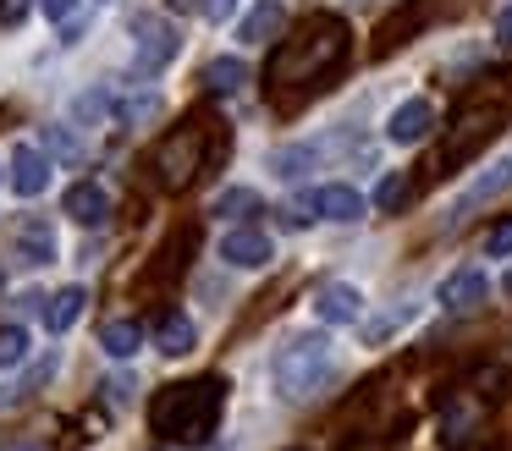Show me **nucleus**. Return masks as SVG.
<instances>
[{"label": "nucleus", "instance_id": "obj_1", "mask_svg": "<svg viewBox=\"0 0 512 451\" xmlns=\"http://www.w3.org/2000/svg\"><path fill=\"white\" fill-rule=\"evenodd\" d=\"M347 55V22L342 17H309L298 39H281L276 61H270V83H320L336 61Z\"/></svg>", "mask_w": 512, "mask_h": 451}, {"label": "nucleus", "instance_id": "obj_2", "mask_svg": "<svg viewBox=\"0 0 512 451\" xmlns=\"http://www.w3.org/2000/svg\"><path fill=\"white\" fill-rule=\"evenodd\" d=\"M226 407V380H193V385H171L166 396L155 402V429L182 446H204L221 424Z\"/></svg>", "mask_w": 512, "mask_h": 451}, {"label": "nucleus", "instance_id": "obj_3", "mask_svg": "<svg viewBox=\"0 0 512 451\" xmlns=\"http://www.w3.org/2000/svg\"><path fill=\"white\" fill-rule=\"evenodd\" d=\"M270 380H276V391L287 396V402H309V396H320L325 385L336 380V347L325 330H309V336H292L287 347L276 352V363H270Z\"/></svg>", "mask_w": 512, "mask_h": 451}, {"label": "nucleus", "instance_id": "obj_4", "mask_svg": "<svg viewBox=\"0 0 512 451\" xmlns=\"http://www.w3.org/2000/svg\"><path fill=\"white\" fill-rule=\"evenodd\" d=\"M177 22L160 17V11H138L133 17V66L138 72H160V66L177 61Z\"/></svg>", "mask_w": 512, "mask_h": 451}, {"label": "nucleus", "instance_id": "obj_5", "mask_svg": "<svg viewBox=\"0 0 512 451\" xmlns=\"http://www.w3.org/2000/svg\"><path fill=\"white\" fill-rule=\"evenodd\" d=\"M512 187V154H501L496 165H490L485 176H474V182L463 187V193H457V204H452V215H446V226H457V220H468L474 215V209H485L490 198H501Z\"/></svg>", "mask_w": 512, "mask_h": 451}, {"label": "nucleus", "instance_id": "obj_6", "mask_svg": "<svg viewBox=\"0 0 512 451\" xmlns=\"http://www.w3.org/2000/svg\"><path fill=\"white\" fill-rule=\"evenodd\" d=\"M270 259H276V242L259 226H237L221 237V264H232V270H265Z\"/></svg>", "mask_w": 512, "mask_h": 451}, {"label": "nucleus", "instance_id": "obj_7", "mask_svg": "<svg viewBox=\"0 0 512 451\" xmlns=\"http://www.w3.org/2000/svg\"><path fill=\"white\" fill-rule=\"evenodd\" d=\"M50 149H39V143H17L12 149V171H6V182H12L17 198H39L50 187Z\"/></svg>", "mask_w": 512, "mask_h": 451}, {"label": "nucleus", "instance_id": "obj_8", "mask_svg": "<svg viewBox=\"0 0 512 451\" xmlns=\"http://www.w3.org/2000/svg\"><path fill=\"white\" fill-rule=\"evenodd\" d=\"M485 297H490V275L479 270V264H463V270H452L441 281V308L446 314H474Z\"/></svg>", "mask_w": 512, "mask_h": 451}, {"label": "nucleus", "instance_id": "obj_9", "mask_svg": "<svg viewBox=\"0 0 512 451\" xmlns=\"http://www.w3.org/2000/svg\"><path fill=\"white\" fill-rule=\"evenodd\" d=\"M314 319L320 325H353V319H364V292L353 281H325L314 292Z\"/></svg>", "mask_w": 512, "mask_h": 451}, {"label": "nucleus", "instance_id": "obj_10", "mask_svg": "<svg viewBox=\"0 0 512 451\" xmlns=\"http://www.w3.org/2000/svg\"><path fill=\"white\" fill-rule=\"evenodd\" d=\"M430 127H435V105H430V99H402V105L391 110V121H386V138L397 143V149H413V143L430 138Z\"/></svg>", "mask_w": 512, "mask_h": 451}, {"label": "nucleus", "instance_id": "obj_11", "mask_svg": "<svg viewBox=\"0 0 512 451\" xmlns=\"http://www.w3.org/2000/svg\"><path fill=\"white\" fill-rule=\"evenodd\" d=\"M61 209H67V220H78V226H94V231H100L105 220H111V193H105L100 182H89V176H83V182L67 187Z\"/></svg>", "mask_w": 512, "mask_h": 451}, {"label": "nucleus", "instance_id": "obj_12", "mask_svg": "<svg viewBox=\"0 0 512 451\" xmlns=\"http://www.w3.org/2000/svg\"><path fill=\"white\" fill-rule=\"evenodd\" d=\"M314 198V215L320 220H342V226H353V220H364V193L358 187H347V182H331V187H320V193H309Z\"/></svg>", "mask_w": 512, "mask_h": 451}, {"label": "nucleus", "instance_id": "obj_13", "mask_svg": "<svg viewBox=\"0 0 512 451\" xmlns=\"http://www.w3.org/2000/svg\"><path fill=\"white\" fill-rule=\"evenodd\" d=\"M281 28H287V6H281V0H254L248 17L237 22V39L243 44H270V39H281Z\"/></svg>", "mask_w": 512, "mask_h": 451}, {"label": "nucleus", "instance_id": "obj_14", "mask_svg": "<svg viewBox=\"0 0 512 451\" xmlns=\"http://www.w3.org/2000/svg\"><path fill=\"white\" fill-rule=\"evenodd\" d=\"M199 149H204V132H199V127L182 132V149H177V143H166V149H160V171H166L171 187H182V182L193 176V165H199Z\"/></svg>", "mask_w": 512, "mask_h": 451}, {"label": "nucleus", "instance_id": "obj_15", "mask_svg": "<svg viewBox=\"0 0 512 451\" xmlns=\"http://www.w3.org/2000/svg\"><path fill=\"white\" fill-rule=\"evenodd\" d=\"M17 259L34 264V270L56 259V231H50V220L34 215V220H23V226H17Z\"/></svg>", "mask_w": 512, "mask_h": 451}, {"label": "nucleus", "instance_id": "obj_16", "mask_svg": "<svg viewBox=\"0 0 512 451\" xmlns=\"http://www.w3.org/2000/svg\"><path fill=\"white\" fill-rule=\"evenodd\" d=\"M193 347H199V325H193L188 314H166L155 325V352H166V358H188Z\"/></svg>", "mask_w": 512, "mask_h": 451}, {"label": "nucleus", "instance_id": "obj_17", "mask_svg": "<svg viewBox=\"0 0 512 451\" xmlns=\"http://www.w3.org/2000/svg\"><path fill=\"white\" fill-rule=\"evenodd\" d=\"M100 347H105V358H116V363L138 358V347H144V325H138V319H105Z\"/></svg>", "mask_w": 512, "mask_h": 451}, {"label": "nucleus", "instance_id": "obj_18", "mask_svg": "<svg viewBox=\"0 0 512 451\" xmlns=\"http://www.w3.org/2000/svg\"><path fill=\"white\" fill-rule=\"evenodd\" d=\"M83 303H89L83 286H61L56 297L39 303V319H45V330H72V325H78V314H83Z\"/></svg>", "mask_w": 512, "mask_h": 451}, {"label": "nucleus", "instance_id": "obj_19", "mask_svg": "<svg viewBox=\"0 0 512 451\" xmlns=\"http://www.w3.org/2000/svg\"><path fill=\"white\" fill-rule=\"evenodd\" d=\"M204 83H210L215 94H237V88L248 83V61L243 55H215V61L204 66Z\"/></svg>", "mask_w": 512, "mask_h": 451}, {"label": "nucleus", "instance_id": "obj_20", "mask_svg": "<svg viewBox=\"0 0 512 451\" xmlns=\"http://www.w3.org/2000/svg\"><path fill=\"white\" fill-rule=\"evenodd\" d=\"M259 204H265V198H259L254 187H226V193H215V198H210V215L243 220V215H259Z\"/></svg>", "mask_w": 512, "mask_h": 451}, {"label": "nucleus", "instance_id": "obj_21", "mask_svg": "<svg viewBox=\"0 0 512 451\" xmlns=\"http://www.w3.org/2000/svg\"><path fill=\"white\" fill-rule=\"evenodd\" d=\"M402 325H413V308H391V314L369 319V325H364V341H369V347H386V341L397 336Z\"/></svg>", "mask_w": 512, "mask_h": 451}, {"label": "nucleus", "instance_id": "obj_22", "mask_svg": "<svg viewBox=\"0 0 512 451\" xmlns=\"http://www.w3.org/2000/svg\"><path fill=\"white\" fill-rule=\"evenodd\" d=\"M314 160H320V149H314V143H298V149H281L270 165H276V176H287V182H292V176H303Z\"/></svg>", "mask_w": 512, "mask_h": 451}, {"label": "nucleus", "instance_id": "obj_23", "mask_svg": "<svg viewBox=\"0 0 512 451\" xmlns=\"http://www.w3.org/2000/svg\"><path fill=\"white\" fill-rule=\"evenodd\" d=\"M28 358V330L23 325H0V369H17Z\"/></svg>", "mask_w": 512, "mask_h": 451}, {"label": "nucleus", "instance_id": "obj_24", "mask_svg": "<svg viewBox=\"0 0 512 451\" xmlns=\"http://www.w3.org/2000/svg\"><path fill=\"white\" fill-rule=\"evenodd\" d=\"M402 198H408V176H402V171H391L386 182L375 187V209H397Z\"/></svg>", "mask_w": 512, "mask_h": 451}, {"label": "nucleus", "instance_id": "obj_25", "mask_svg": "<svg viewBox=\"0 0 512 451\" xmlns=\"http://www.w3.org/2000/svg\"><path fill=\"white\" fill-rule=\"evenodd\" d=\"M105 110H111V99H105V94H78V99H72V116L89 121V127H94V121H105Z\"/></svg>", "mask_w": 512, "mask_h": 451}, {"label": "nucleus", "instance_id": "obj_26", "mask_svg": "<svg viewBox=\"0 0 512 451\" xmlns=\"http://www.w3.org/2000/svg\"><path fill=\"white\" fill-rule=\"evenodd\" d=\"M485 253H490V259H512V220H501V226H490V237H485Z\"/></svg>", "mask_w": 512, "mask_h": 451}, {"label": "nucleus", "instance_id": "obj_27", "mask_svg": "<svg viewBox=\"0 0 512 451\" xmlns=\"http://www.w3.org/2000/svg\"><path fill=\"white\" fill-rule=\"evenodd\" d=\"M479 385H485V396H507L512 391V369H485Z\"/></svg>", "mask_w": 512, "mask_h": 451}, {"label": "nucleus", "instance_id": "obj_28", "mask_svg": "<svg viewBox=\"0 0 512 451\" xmlns=\"http://www.w3.org/2000/svg\"><path fill=\"white\" fill-rule=\"evenodd\" d=\"M28 11H34V0H0V28H17Z\"/></svg>", "mask_w": 512, "mask_h": 451}, {"label": "nucleus", "instance_id": "obj_29", "mask_svg": "<svg viewBox=\"0 0 512 451\" xmlns=\"http://www.w3.org/2000/svg\"><path fill=\"white\" fill-rule=\"evenodd\" d=\"M45 143H50V149H56V154H67V160H78V143H72V138H67V132H61V127H50V132H45Z\"/></svg>", "mask_w": 512, "mask_h": 451}, {"label": "nucleus", "instance_id": "obj_30", "mask_svg": "<svg viewBox=\"0 0 512 451\" xmlns=\"http://www.w3.org/2000/svg\"><path fill=\"white\" fill-rule=\"evenodd\" d=\"M232 11H237V0H204V17L210 22H226Z\"/></svg>", "mask_w": 512, "mask_h": 451}, {"label": "nucleus", "instance_id": "obj_31", "mask_svg": "<svg viewBox=\"0 0 512 451\" xmlns=\"http://www.w3.org/2000/svg\"><path fill=\"white\" fill-rule=\"evenodd\" d=\"M496 39L512 50V6H501V11H496Z\"/></svg>", "mask_w": 512, "mask_h": 451}, {"label": "nucleus", "instance_id": "obj_32", "mask_svg": "<svg viewBox=\"0 0 512 451\" xmlns=\"http://www.w3.org/2000/svg\"><path fill=\"white\" fill-rule=\"evenodd\" d=\"M133 391H138V380H127V374H116V380H111V396H116V402H127Z\"/></svg>", "mask_w": 512, "mask_h": 451}, {"label": "nucleus", "instance_id": "obj_33", "mask_svg": "<svg viewBox=\"0 0 512 451\" xmlns=\"http://www.w3.org/2000/svg\"><path fill=\"white\" fill-rule=\"evenodd\" d=\"M39 6H45V17H72V6H78V0H39Z\"/></svg>", "mask_w": 512, "mask_h": 451}, {"label": "nucleus", "instance_id": "obj_34", "mask_svg": "<svg viewBox=\"0 0 512 451\" xmlns=\"http://www.w3.org/2000/svg\"><path fill=\"white\" fill-rule=\"evenodd\" d=\"M171 11H177V17H188V11H204V0H166Z\"/></svg>", "mask_w": 512, "mask_h": 451}, {"label": "nucleus", "instance_id": "obj_35", "mask_svg": "<svg viewBox=\"0 0 512 451\" xmlns=\"http://www.w3.org/2000/svg\"><path fill=\"white\" fill-rule=\"evenodd\" d=\"M501 292H507V297H512V270H507V281H501Z\"/></svg>", "mask_w": 512, "mask_h": 451}, {"label": "nucleus", "instance_id": "obj_36", "mask_svg": "<svg viewBox=\"0 0 512 451\" xmlns=\"http://www.w3.org/2000/svg\"><path fill=\"white\" fill-rule=\"evenodd\" d=\"M0 451H39V446H0Z\"/></svg>", "mask_w": 512, "mask_h": 451}, {"label": "nucleus", "instance_id": "obj_37", "mask_svg": "<svg viewBox=\"0 0 512 451\" xmlns=\"http://www.w3.org/2000/svg\"><path fill=\"white\" fill-rule=\"evenodd\" d=\"M0 286H6V270H0Z\"/></svg>", "mask_w": 512, "mask_h": 451}, {"label": "nucleus", "instance_id": "obj_38", "mask_svg": "<svg viewBox=\"0 0 512 451\" xmlns=\"http://www.w3.org/2000/svg\"><path fill=\"white\" fill-rule=\"evenodd\" d=\"M105 6H111V0H105Z\"/></svg>", "mask_w": 512, "mask_h": 451}]
</instances>
